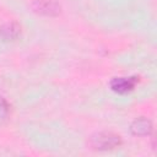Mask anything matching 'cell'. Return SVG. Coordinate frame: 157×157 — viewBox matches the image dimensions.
I'll return each instance as SVG.
<instances>
[{
  "label": "cell",
  "instance_id": "obj_1",
  "mask_svg": "<svg viewBox=\"0 0 157 157\" xmlns=\"http://www.w3.org/2000/svg\"><path fill=\"white\" fill-rule=\"evenodd\" d=\"M121 136L112 131H99L90 137V146L97 151H112L120 147Z\"/></svg>",
  "mask_w": 157,
  "mask_h": 157
},
{
  "label": "cell",
  "instance_id": "obj_2",
  "mask_svg": "<svg viewBox=\"0 0 157 157\" xmlns=\"http://www.w3.org/2000/svg\"><path fill=\"white\" fill-rule=\"evenodd\" d=\"M31 10L40 16L56 17L61 13V4L58 0H32Z\"/></svg>",
  "mask_w": 157,
  "mask_h": 157
},
{
  "label": "cell",
  "instance_id": "obj_3",
  "mask_svg": "<svg viewBox=\"0 0 157 157\" xmlns=\"http://www.w3.org/2000/svg\"><path fill=\"white\" fill-rule=\"evenodd\" d=\"M22 33V27L18 22L11 21L0 25V42L9 43L18 39Z\"/></svg>",
  "mask_w": 157,
  "mask_h": 157
},
{
  "label": "cell",
  "instance_id": "obj_4",
  "mask_svg": "<svg viewBox=\"0 0 157 157\" xmlns=\"http://www.w3.org/2000/svg\"><path fill=\"white\" fill-rule=\"evenodd\" d=\"M136 77H114L109 86H110V90L114 91L115 93H119V94H125L128 92H131L135 86H136Z\"/></svg>",
  "mask_w": 157,
  "mask_h": 157
},
{
  "label": "cell",
  "instance_id": "obj_5",
  "mask_svg": "<svg viewBox=\"0 0 157 157\" xmlns=\"http://www.w3.org/2000/svg\"><path fill=\"white\" fill-rule=\"evenodd\" d=\"M130 132L134 136H150L153 132L152 121L145 117L136 118L130 124Z\"/></svg>",
  "mask_w": 157,
  "mask_h": 157
},
{
  "label": "cell",
  "instance_id": "obj_6",
  "mask_svg": "<svg viewBox=\"0 0 157 157\" xmlns=\"http://www.w3.org/2000/svg\"><path fill=\"white\" fill-rule=\"evenodd\" d=\"M10 113V104L2 97H0V120L6 119Z\"/></svg>",
  "mask_w": 157,
  "mask_h": 157
}]
</instances>
